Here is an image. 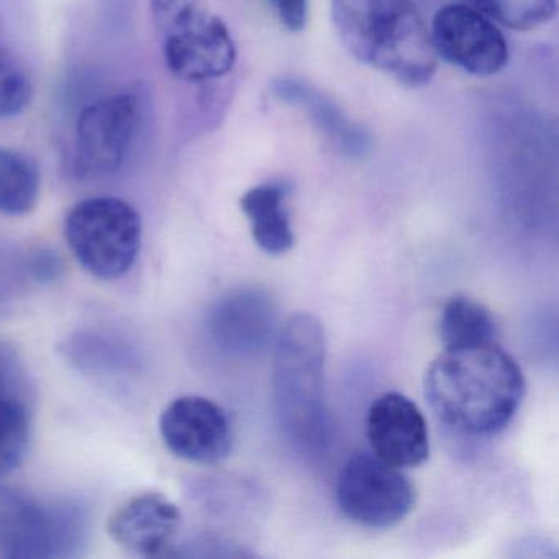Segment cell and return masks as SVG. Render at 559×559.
I'll return each instance as SVG.
<instances>
[{
	"label": "cell",
	"mask_w": 559,
	"mask_h": 559,
	"mask_svg": "<svg viewBox=\"0 0 559 559\" xmlns=\"http://www.w3.org/2000/svg\"><path fill=\"white\" fill-rule=\"evenodd\" d=\"M525 379L515 359L497 342L444 348L425 374V397L453 430L492 435L519 411Z\"/></svg>",
	"instance_id": "1"
},
{
	"label": "cell",
	"mask_w": 559,
	"mask_h": 559,
	"mask_svg": "<svg viewBox=\"0 0 559 559\" xmlns=\"http://www.w3.org/2000/svg\"><path fill=\"white\" fill-rule=\"evenodd\" d=\"M332 17L359 63L407 87L430 83L438 57L414 0H332Z\"/></svg>",
	"instance_id": "2"
},
{
	"label": "cell",
	"mask_w": 559,
	"mask_h": 559,
	"mask_svg": "<svg viewBox=\"0 0 559 559\" xmlns=\"http://www.w3.org/2000/svg\"><path fill=\"white\" fill-rule=\"evenodd\" d=\"M325 355V330L310 313L294 316L277 338L273 381L277 420L289 440L306 450H320L329 435Z\"/></svg>",
	"instance_id": "3"
},
{
	"label": "cell",
	"mask_w": 559,
	"mask_h": 559,
	"mask_svg": "<svg viewBox=\"0 0 559 559\" xmlns=\"http://www.w3.org/2000/svg\"><path fill=\"white\" fill-rule=\"evenodd\" d=\"M64 237L87 273L97 280H119L139 258L142 218L122 199L91 198L71 209Z\"/></svg>",
	"instance_id": "4"
},
{
	"label": "cell",
	"mask_w": 559,
	"mask_h": 559,
	"mask_svg": "<svg viewBox=\"0 0 559 559\" xmlns=\"http://www.w3.org/2000/svg\"><path fill=\"white\" fill-rule=\"evenodd\" d=\"M165 35V60L179 80H218L230 73L237 48L225 22L198 0H185L156 21Z\"/></svg>",
	"instance_id": "5"
},
{
	"label": "cell",
	"mask_w": 559,
	"mask_h": 559,
	"mask_svg": "<svg viewBox=\"0 0 559 559\" xmlns=\"http://www.w3.org/2000/svg\"><path fill=\"white\" fill-rule=\"evenodd\" d=\"M336 500L352 522L368 528H391L414 509L415 489L401 467L385 463L372 451H358L340 473Z\"/></svg>",
	"instance_id": "6"
},
{
	"label": "cell",
	"mask_w": 559,
	"mask_h": 559,
	"mask_svg": "<svg viewBox=\"0 0 559 559\" xmlns=\"http://www.w3.org/2000/svg\"><path fill=\"white\" fill-rule=\"evenodd\" d=\"M142 122V97L136 91L91 104L76 127L74 169L83 178L112 175L132 148Z\"/></svg>",
	"instance_id": "7"
},
{
	"label": "cell",
	"mask_w": 559,
	"mask_h": 559,
	"mask_svg": "<svg viewBox=\"0 0 559 559\" xmlns=\"http://www.w3.org/2000/svg\"><path fill=\"white\" fill-rule=\"evenodd\" d=\"M430 38L437 57L473 76H493L509 63L502 32L469 5L441 8L431 22Z\"/></svg>",
	"instance_id": "8"
},
{
	"label": "cell",
	"mask_w": 559,
	"mask_h": 559,
	"mask_svg": "<svg viewBox=\"0 0 559 559\" xmlns=\"http://www.w3.org/2000/svg\"><path fill=\"white\" fill-rule=\"evenodd\" d=\"M169 453L185 461L214 464L231 450V425L221 405L202 395L175 399L159 418Z\"/></svg>",
	"instance_id": "9"
},
{
	"label": "cell",
	"mask_w": 559,
	"mask_h": 559,
	"mask_svg": "<svg viewBox=\"0 0 559 559\" xmlns=\"http://www.w3.org/2000/svg\"><path fill=\"white\" fill-rule=\"evenodd\" d=\"M368 440L376 456L401 469L420 466L430 454L424 414L415 402L399 392H388L372 402Z\"/></svg>",
	"instance_id": "10"
},
{
	"label": "cell",
	"mask_w": 559,
	"mask_h": 559,
	"mask_svg": "<svg viewBox=\"0 0 559 559\" xmlns=\"http://www.w3.org/2000/svg\"><path fill=\"white\" fill-rule=\"evenodd\" d=\"M209 323L215 343L224 352L253 356L267 348L276 335V302L257 287L235 290L215 304Z\"/></svg>",
	"instance_id": "11"
},
{
	"label": "cell",
	"mask_w": 559,
	"mask_h": 559,
	"mask_svg": "<svg viewBox=\"0 0 559 559\" xmlns=\"http://www.w3.org/2000/svg\"><path fill=\"white\" fill-rule=\"evenodd\" d=\"M181 510L158 492L140 493L107 520L110 538L143 556H159L171 548L181 530Z\"/></svg>",
	"instance_id": "12"
},
{
	"label": "cell",
	"mask_w": 559,
	"mask_h": 559,
	"mask_svg": "<svg viewBox=\"0 0 559 559\" xmlns=\"http://www.w3.org/2000/svg\"><path fill=\"white\" fill-rule=\"evenodd\" d=\"M273 96L302 110L326 142L346 158L362 159L371 152V136L353 122L329 96L297 78H281L273 83Z\"/></svg>",
	"instance_id": "13"
},
{
	"label": "cell",
	"mask_w": 559,
	"mask_h": 559,
	"mask_svg": "<svg viewBox=\"0 0 559 559\" xmlns=\"http://www.w3.org/2000/svg\"><path fill=\"white\" fill-rule=\"evenodd\" d=\"M289 194V185L271 181L254 186L245 192L240 201L241 211L250 222L254 243L273 257L286 254L296 243L287 209Z\"/></svg>",
	"instance_id": "14"
},
{
	"label": "cell",
	"mask_w": 559,
	"mask_h": 559,
	"mask_svg": "<svg viewBox=\"0 0 559 559\" xmlns=\"http://www.w3.org/2000/svg\"><path fill=\"white\" fill-rule=\"evenodd\" d=\"M40 195V169L34 159L0 148V212L11 217L31 214Z\"/></svg>",
	"instance_id": "15"
},
{
	"label": "cell",
	"mask_w": 559,
	"mask_h": 559,
	"mask_svg": "<svg viewBox=\"0 0 559 559\" xmlns=\"http://www.w3.org/2000/svg\"><path fill=\"white\" fill-rule=\"evenodd\" d=\"M496 322L483 304L469 297H453L443 307L440 338L444 348H464L496 342Z\"/></svg>",
	"instance_id": "16"
},
{
	"label": "cell",
	"mask_w": 559,
	"mask_h": 559,
	"mask_svg": "<svg viewBox=\"0 0 559 559\" xmlns=\"http://www.w3.org/2000/svg\"><path fill=\"white\" fill-rule=\"evenodd\" d=\"M32 441V415L27 402L0 384V474L14 473L24 464Z\"/></svg>",
	"instance_id": "17"
},
{
	"label": "cell",
	"mask_w": 559,
	"mask_h": 559,
	"mask_svg": "<svg viewBox=\"0 0 559 559\" xmlns=\"http://www.w3.org/2000/svg\"><path fill=\"white\" fill-rule=\"evenodd\" d=\"M492 22L512 31H533L556 15V0H466Z\"/></svg>",
	"instance_id": "18"
},
{
	"label": "cell",
	"mask_w": 559,
	"mask_h": 559,
	"mask_svg": "<svg viewBox=\"0 0 559 559\" xmlns=\"http://www.w3.org/2000/svg\"><path fill=\"white\" fill-rule=\"evenodd\" d=\"M31 81L0 48V119L14 117L31 103Z\"/></svg>",
	"instance_id": "19"
},
{
	"label": "cell",
	"mask_w": 559,
	"mask_h": 559,
	"mask_svg": "<svg viewBox=\"0 0 559 559\" xmlns=\"http://www.w3.org/2000/svg\"><path fill=\"white\" fill-rule=\"evenodd\" d=\"M266 2L287 31H304L309 17V0H266Z\"/></svg>",
	"instance_id": "20"
},
{
	"label": "cell",
	"mask_w": 559,
	"mask_h": 559,
	"mask_svg": "<svg viewBox=\"0 0 559 559\" xmlns=\"http://www.w3.org/2000/svg\"><path fill=\"white\" fill-rule=\"evenodd\" d=\"M181 2H185V0H152V11L153 15H155V21L168 14L169 11H173Z\"/></svg>",
	"instance_id": "21"
}]
</instances>
